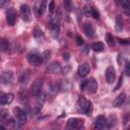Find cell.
I'll return each mask as SVG.
<instances>
[{
	"label": "cell",
	"instance_id": "d6986e66",
	"mask_svg": "<svg viewBox=\"0 0 130 130\" xmlns=\"http://www.w3.org/2000/svg\"><path fill=\"white\" fill-rule=\"evenodd\" d=\"M91 49L94 51V52H102V51H104V49H105V47H104V44L103 43H101V42H96V43H93V44H91Z\"/></svg>",
	"mask_w": 130,
	"mask_h": 130
},
{
	"label": "cell",
	"instance_id": "9a60e30c",
	"mask_svg": "<svg viewBox=\"0 0 130 130\" xmlns=\"http://www.w3.org/2000/svg\"><path fill=\"white\" fill-rule=\"evenodd\" d=\"M86 89H87V90H88V92H90V93L95 92V91H96V89H98V83H96V81H95L94 79L89 80V81H88V84H87V88H86Z\"/></svg>",
	"mask_w": 130,
	"mask_h": 130
},
{
	"label": "cell",
	"instance_id": "7402d4cb",
	"mask_svg": "<svg viewBox=\"0 0 130 130\" xmlns=\"http://www.w3.org/2000/svg\"><path fill=\"white\" fill-rule=\"evenodd\" d=\"M105 39H106L107 44H108L110 47H114V45H115V40H114V37H113L112 35L107 34L106 37H105Z\"/></svg>",
	"mask_w": 130,
	"mask_h": 130
},
{
	"label": "cell",
	"instance_id": "8fae6325",
	"mask_svg": "<svg viewBox=\"0 0 130 130\" xmlns=\"http://www.w3.org/2000/svg\"><path fill=\"white\" fill-rule=\"evenodd\" d=\"M89 70H90V68H89L88 63L84 62L78 67V75L81 76V77H84L89 73Z\"/></svg>",
	"mask_w": 130,
	"mask_h": 130
},
{
	"label": "cell",
	"instance_id": "83f0119b",
	"mask_svg": "<svg viewBox=\"0 0 130 130\" xmlns=\"http://www.w3.org/2000/svg\"><path fill=\"white\" fill-rule=\"evenodd\" d=\"M52 36L54 38H57L59 36V26H53V28H52Z\"/></svg>",
	"mask_w": 130,
	"mask_h": 130
},
{
	"label": "cell",
	"instance_id": "277c9868",
	"mask_svg": "<svg viewBox=\"0 0 130 130\" xmlns=\"http://www.w3.org/2000/svg\"><path fill=\"white\" fill-rule=\"evenodd\" d=\"M13 113H14V116L16 117L17 121L20 123V124H24L26 122V114L24 111H22L20 108H14L13 109Z\"/></svg>",
	"mask_w": 130,
	"mask_h": 130
},
{
	"label": "cell",
	"instance_id": "2e32d148",
	"mask_svg": "<svg viewBox=\"0 0 130 130\" xmlns=\"http://www.w3.org/2000/svg\"><path fill=\"white\" fill-rule=\"evenodd\" d=\"M115 28H116V31L120 32L123 28V19H122V16L121 15H117L116 16V24H115Z\"/></svg>",
	"mask_w": 130,
	"mask_h": 130
},
{
	"label": "cell",
	"instance_id": "8d00e7d4",
	"mask_svg": "<svg viewBox=\"0 0 130 130\" xmlns=\"http://www.w3.org/2000/svg\"><path fill=\"white\" fill-rule=\"evenodd\" d=\"M122 79H123V78H122V76H120V78H119V82H118V84H117V86H116V88H115L114 90H117V89L120 87V85H121V82H122Z\"/></svg>",
	"mask_w": 130,
	"mask_h": 130
},
{
	"label": "cell",
	"instance_id": "f1b7e54d",
	"mask_svg": "<svg viewBox=\"0 0 130 130\" xmlns=\"http://www.w3.org/2000/svg\"><path fill=\"white\" fill-rule=\"evenodd\" d=\"M88 81H89V80H83V81L80 83V90H81V91H83V90H85V89L87 88Z\"/></svg>",
	"mask_w": 130,
	"mask_h": 130
},
{
	"label": "cell",
	"instance_id": "e0dca14e",
	"mask_svg": "<svg viewBox=\"0 0 130 130\" xmlns=\"http://www.w3.org/2000/svg\"><path fill=\"white\" fill-rule=\"evenodd\" d=\"M60 13L56 12L52 17H51V25L52 26H59V23H60Z\"/></svg>",
	"mask_w": 130,
	"mask_h": 130
},
{
	"label": "cell",
	"instance_id": "3957f363",
	"mask_svg": "<svg viewBox=\"0 0 130 130\" xmlns=\"http://www.w3.org/2000/svg\"><path fill=\"white\" fill-rule=\"evenodd\" d=\"M42 86H43V80L42 79H37L34 83H32V85H31V87H30V92H31V94L34 95V96H38V95H40L41 93H42Z\"/></svg>",
	"mask_w": 130,
	"mask_h": 130
},
{
	"label": "cell",
	"instance_id": "44dd1931",
	"mask_svg": "<svg viewBox=\"0 0 130 130\" xmlns=\"http://www.w3.org/2000/svg\"><path fill=\"white\" fill-rule=\"evenodd\" d=\"M47 8V0H43L39 6V15H43Z\"/></svg>",
	"mask_w": 130,
	"mask_h": 130
},
{
	"label": "cell",
	"instance_id": "30bf717a",
	"mask_svg": "<svg viewBox=\"0 0 130 130\" xmlns=\"http://www.w3.org/2000/svg\"><path fill=\"white\" fill-rule=\"evenodd\" d=\"M115 77H116V74H115V69L114 67L110 66L107 68L106 70V80L108 83H113L115 81Z\"/></svg>",
	"mask_w": 130,
	"mask_h": 130
},
{
	"label": "cell",
	"instance_id": "9c48e42d",
	"mask_svg": "<svg viewBox=\"0 0 130 130\" xmlns=\"http://www.w3.org/2000/svg\"><path fill=\"white\" fill-rule=\"evenodd\" d=\"M47 72L48 73H53V74H56V73H60L61 72V70H62V67H61V65H60V63L59 62H56V61H54V62H52L48 67H47Z\"/></svg>",
	"mask_w": 130,
	"mask_h": 130
},
{
	"label": "cell",
	"instance_id": "4316f807",
	"mask_svg": "<svg viewBox=\"0 0 130 130\" xmlns=\"http://www.w3.org/2000/svg\"><path fill=\"white\" fill-rule=\"evenodd\" d=\"M121 6L124 8V9H127V8H129V6H130V0H121Z\"/></svg>",
	"mask_w": 130,
	"mask_h": 130
},
{
	"label": "cell",
	"instance_id": "e575fe53",
	"mask_svg": "<svg viewBox=\"0 0 130 130\" xmlns=\"http://www.w3.org/2000/svg\"><path fill=\"white\" fill-rule=\"evenodd\" d=\"M62 57H63V59H64L65 61H68V60L70 59V54H69V53H63Z\"/></svg>",
	"mask_w": 130,
	"mask_h": 130
},
{
	"label": "cell",
	"instance_id": "7a4b0ae2",
	"mask_svg": "<svg viewBox=\"0 0 130 130\" xmlns=\"http://www.w3.org/2000/svg\"><path fill=\"white\" fill-rule=\"evenodd\" d=\"M28 63L32 66H39L44 62V57L37 53H29L26 57Z\"/></svg>",
	"mask_w": 130,
	"mask_h": 130
},
{
	"label": "cell",
	"instance_id": "cb8c5ba5",
	"mask_svg": "<svg viewBox=\"0 0 130 130\" xmlns=\"http://www.w3.org/2000/svg\"><path fill=\"white\" fill-rule=\"evenodd\" d=\"M8 48H9L8 41L6 39H2V41H1V50H2V52L8 51Z\"/></svg>",
	"mask_w": 130,
	"mask_h": 130
},
{
	"label": "cell",
	"instance_id": "ba28073f",
	"mask_svg": "<svg viewBox=\"0 0 130 130\" xmlns=\"http://www.w3.org/2000/svg\"><path fill=\"white\" fill-rule=\"evenodd\" d=\"M6 20H7V23L12 26L15 24V20H16V13H15V10L13 8H9L6 12Z\"/></svg>",
	"mask_w": 130,
	"mask_h": 130
},
{
	"label": "cell",
	"instance_id": "603a6c76",
	"mask_svg": "<svg viewBox=\"0 0 130 130\" xmlns=\"http://www.w3.org/2000/svg\"><path fill=\"white\" fill-rule=\"evenodd\" d=\"M92 10H93V7H91V6L88 5V4L84 6V13H85V15H86L87 17L92 16Z\"/></svg>",
	"mask_w": 130,
	"mask_h": 130
},
{
	"label": "cell",
	"instance_id": "8992f818",
	"mask_svg": "<svg viewBox=\"0 0 130 130\" xmlns=\"http://www.w3.org/2000/svg\"><path fill=\"white\" fill-rule=\"evenodd\" d=\"M83 126V120L77 119V118H70L67 122V127L72 128V129H77L81 128Z\"/></svg>",
	"mask_w": 130,
	"mask_h": 130
},
{
	"label": "cell",
	"instance_id": "7c38bea8",
	"mask_svg": "<svg viewBox=\"0 0 130 130\" xmlns=\"http://www.w3.org/2000/svg\"><path fill=\"white\" fill-rule=\"evenodd\" d=\"M13 99H14V95L12 93H3L0 98V103L1 105H8L12 103Z\"/></svg>",
	"mask_w": 130,
	"mask_h": 130
},
{
	"label": "cell",
	"instance_id": "5b68a950",
	"mask_svg": "<svg viewBox=\"0 0 130 130\" xmlns=\"http://www.w3.org/2000/svg\"><path fill=\"white\" fill-rule=\"evenodd\" d=\"M20 14L21 17L24 21H29L31 19V14H30V8L28 7V5L23 4L20 7Z\"/></svg>",
	"mask_w": 130,
	"mask_h": 130
},
{
	"label": "cell",
	"instance_id": "d590c367",
	"mask_svg": "<svg viewBox=\"0 0 130 130\" xmlns=\"http://www.w3.org/2000/svg\"><path fill=\"white\" fill-rule=\"evenodd\" d=\"M8 1H9V0H0V6L3 8V7L8 3Z\"/></svg>",
	"mask_w": 130,
	"mask_h": 130
},
{
	"label": "cell",
	"instance_id": "f546056e",
	"mask_svg": "<svg viewBox=\"0 0 130 130\" xmlns=\"http://www.w3.org/2000/svg\"><path fill=\"white\" fill-rule=\"evenodd\" d=\"M55 2L52 0L51 2H50V4H49V12L51 13V14H53V12L55 11Z\"/></svg>",
	"mask_w": 130,
	"mask_h": 130
},
{
	"label": "cell",
	"instance_id": "6da1fadb",
	"mask_svg": "<svg viewBox=\"0 0 130 130\" xmlns=\"http://www.w3.org/2000/svg\"><path fill=\"white\" fill-rule=\"evenodd\" d=\"M77 109L79 112L85 115H89L91 112V103L84 99V96H80L77 102Z\"/></svg>",
	"mask_w": 130,
	"mask_h": 130
},
{
	"label": "cell",
	"instance_id": "1f68e13d",
	"mask_svg": "<svg viewBox=\"0 0 130 130\" xmlns=\"http://www.w3.org/2000/svg\"><path fill=\"white\" fill-rule=\"evenodd\" d=\"M0 117H1V119H6V118H8V111L2 110V111H1V114H0Z\"/></svg>",
	"mask_w": 130,
	"mask_h": 130
},
{
	"label": "cell",
	"instance_id": "d4e9b609",
	"mask_svg": "<svg viewBox=\"0 0 130 130\" xmlns=\"http://www.w3.org/2000/svg\"><path fill=\"white\" fill-rule=\"evenodd\" d=\"M34 36H35V38H37V39H40V38H43L44 37V34H43V31H42V29L40 28V27H35V30H34Z\"/></svg>",
	"mask_w": 130,
	"mask_h": 130
},
{
	"label": "cell",
	"instance_id": "484cf974",
	"mask_svg": "<svg viewBox=\"0 0 130 130\" xmlns=\"http://www.w3.org/2000/svg\"><path fill=\"white\" fill-rule=\"evenodd\" d=\"M63 5H64V8L66 9V11H71L72 9V3H71V0H63Z\"/></svg>",
	"mask_w": 130,
	"mask_h": 130
},
{
	"label": "cell",
	"instance_id": "ffe728a7",
	"mask_svg": "<svg viewBox=\"0 0 130 130\" xmlns=\"http://www.w3.org/2000/svg\"><path fill=\"white\" fill-rule=\"evenodd\" d=\"M28 79H29V74H28L26 71L21 72V74L19 75V78H18V80H19V82H20L21 84L26 83V82L28 81Z\"/></svg>",
	"mask_w": 130,
	"mask_h": 130
},
{
	"label": "cell",
	"instance_id": "ac0fdd59",
	"mask_svg": "<svg viewBox=\"0 0 130 130\" xmlns=\"http://www.w3.org/2000/svg\"><path fill=\"white\" fill-rule=\"evenodd\" d=\"M12 79V73L11 72H3L2 73V76H1V80H2V83H8L10 82Z\"/></svg>",
	"mask_w": 130,
	"mask_h": 130
},
{
	"label": "cell",
	"instance_id": "836d02e7",
	"mask_svg": "<svg viewBox=\"0 0 130 130\" xmlns=\"http://www.w3.org/2000/svg\"><path fill=\"white\" fill-rule=\"evenodd\" d=\"M92 17H93V18H95V19H98V18L100 17L99 12H98V11H96V9H94V8H93V10H92Z\"/></svg>",
	"mask_w": 130,
	"mask_h": 130
},
{
	"label": "cell",
	"instance_id": "5bb4252c",
	"mask_svg": "<svg viewBox=\"0 0 130 130\" xmlns=\"http://www.w3.org/2000/svg\"><path fill=\"white\" fill-rule=\"evenodd\" d=\"M125 100H126L125 93H120L115 99V101H114V107H120V106H122L125 103Z\"/></svg>",
	"mask_w": 130,
	"mask_h": 130
},
{
	"label": "cell",
	"instance_id": "52a82bcc",
	"mask_svg": "<svg viewBox=\"0 0 130 130\" xmlns=\"http://www.w3.org/2000/svg\"><path fill=\"white\" fill-rule=\"evenodd\" d=\"M107 124H108V121L107 119L104 117V116H99L96 119H95V122L93 124V128L95 130H100V129H104L107 127Z\"/></svg>",
	"mask_w": 130,
	"mask_h": 130
},
{
	"label": "cell",
	"instance_id": "d6a6232c",
	"mask_svg": "<svg viewBox=\"0 0 130 130\" xmlns=\"http://www.w3.org/2000/svg\"><path fill=\"white\" fill-rule=\"evenodd\" d=\"M75 40H76V44H77V45H79V46H80V45H82V44H83V40H82V38H81V37L76 36V37H75Z\"/></svg>",
	"mask_w": 130,
	"mask_h": 130
},
{
	"label": "cell",
	"instance_id": "4fadbf2b",
	"mask_svg": "<svg viewBox=\"0 0 130 130\" xmlns=\"http://www.w3.org/2000/svg\"><path fill=\"white\" fill-rule=\"evenodd\" d=\"M83 29H84V32L85 35L88 37V38H92L94 36V28L92 26L91 23H88V22H85L83 24Z\"/></svg>",
	"mask_w": 130,
	"mask_h": 130
},
{
	"label": "cell",
	"instance_id": "4dcf8cb0",
	"mask_svg": "<svg viewBox=\"0 0 130 130\" xmlns=\"http://www.w3.org/2000/svg\"><path fill=\"white\" fill-rule=\"evenodd\" d=\"M125 73L128 76H130V61H128L126 63V65H125Z\"/></svg>",
	"mask_w": 130,
	"mask_h": 130
}]
</instances>
